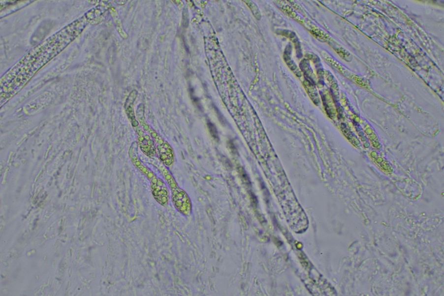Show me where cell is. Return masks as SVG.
Segmentation results:
<instances>
[{
    "label": "cell",
    "mask_w": 444,
    "mask_h": 296,
    "mask_svg": "<svg viewBox=\"0 0 444 296\" xmlns=\"http://www.w3.org/2000/svg\"><path fill=\"white\" fill-rule=\"evenodd\" d=\"M246 3L248 7H250L251 11L253 13L254 15L255 16V18L258 20L261 19V14L259 11L258 8L255 4L253 1H244Z\"/></svg>",
    "instance_id": "cell-6"
},
{
    "label": "cell",
    "mask_w": 444,
    "mask_h": 296,
    "mask_svg": "<svg viewBox=\"0 0 444 296\" xmlns=\"http://www.w3.org/2000/svg\"><path fill=\"white\" fill-rule=\"evenodd\" d=\"M162 172L169 187H171L174 205L182 214L190 216L191 212V203L189 196L178 186L170 173L166 169H163Z\"/></svg>",
    "instance_id": "cell-3"
},
{
    "label": "cell",
    "mask_w": 444,
    "mask_h": 296,
    "mask_svg": "<svg viewBox=\"0 0 444 296\" xmlns=\"http://www.w3.org/2000/svg\"><path fill=\"white\" fill-rule=\"evenodd\" d=\"M208 126L209 129H210V132L211 135L213 137V138H215L216 140H219V134H218L217 129L215 128L214 125H213L211 123H209L208 124Z\"/></svg>",
    "instance_id": "cell-8"
},
{
    "label": "cell",
    "mask_w": 444,
    "mask_h": 296,
    "mask_svg": "<svg viewBox=\"0 0 444 296\" xmlns=\"http://www.w3.org/2000/svg\"><path fill=\"white\" fill-rule=\"evenodd\" d=\"M159 158L167 166H171L174 161V153L170 145L164 142L158 146Z\"/></svg>",
    "instance_id": "cell-5"
},
{
    "label": "cell",
    "mask_w": 444,
    "mask_h": 296,
    "mask_svg": "<svg viewBox=\"0 0 444 296\" xmlns=\"http://www.w3.org/2000/svg\"><path fill=\"white\" fill-rule=\"evenodd\" d=\"M290 54V48L289 50L287 49V50L285 51L284 55V58L286 63L288 65V66L290 68V69H292L293 71H295L297 69V67L292 62V60H291Z\"/></svg>",
    "instance_id": "cell-7"
},
{
    "label": "cell",
    "mask_w": 444,
    "mask_h": 296,
    "mask_svg": "<svg viewBox=\"0 0 444 296\" xmlns=\"http://www.w3.org/2000/svg\"><path fill=\"white\" fill-rule=\"evenodd\" d=\"M86 16L73 22L41 45L34 48L4 76L1 93L15 95L42 66L62 52L83 31L88 23Z\"/></svg>",
    "instance_id": "cell-1"
},
{
    "label": "cell",
    "mask_w": 444,
    "mask_h": 296,
    "mask_svg": "<svg viewBox=\"0 0 444 296\" xmlns=\"http://www.w3.org/2000/svg\"><path fill=\"white\" fill-rule=\"evenodd\" d=\"M129 156L134 164L144 173L151 182L152 192L154 197L159 204L162 206L167 205L168 201V191L166 185L164 182L157 177L153 172L148 169L141 164L138 159L137 153V145L136 142H134L130 148Z\"/></svg>",
    "instance_id": "cell-2"
},
{
    "label": "cell",
    "mask_w": 444,
    "mask_h": 296,
    "mask_svg": "<svg viewBox=\"0 0 444 296\" xmlns=\"http://www.w3.org/2000/svg\"><path fill=\"white\" fill-rule=\"evenodd\" d=\"M139 145L141 150L149 157H153L156 155V147L154 142L150 137L147 135L141 130H137Z\"/></svg>",
    "instance_id": "cell-4"
}]
</instances>
